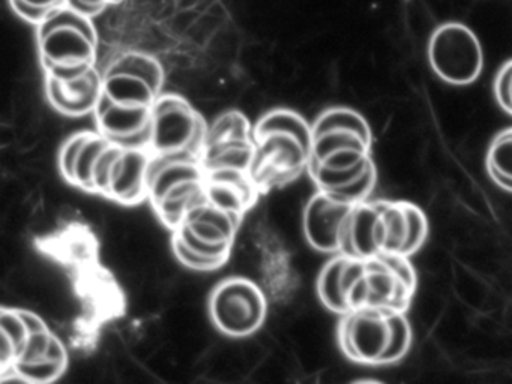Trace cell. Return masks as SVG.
I'll list each match as a JSON object with an SVG mask.
<instances>
[{
	"mask_svg": "<svg viewBox=\"0 0 512 384\" xmlns=\"http://www.w3.org/2000/svg\"><path fill=\"white\" fill-rule=\"evenodd\" d=\"M418 278L410 257L335 254L317 276L320 302L337 315L362 308L409 311Z\"/></svg>",
	"mask_w": 512,
	"mask_h": 384,
	"instance_id": "6da1fadb",
	"label": "cell"
},
{
	"mask_svg": "<svg viewBox=\"0 0 512 384\" xmlns=\"http://www.w3.org/2000/svg\"><path fill=\"white\" fill-rule=\"evenodd\" d=\"M427 237L428 218L418 204L370 198L356 204L340 254L412 258L425 245Z\"/></svg>",
	"mask_w": 512,
	"mask_h": 384,
	"instance_id": "7a4b0ae2",
	"label": "cell"
},
{
	"mask_svg": "<svg viewBox=\"0 0 512 384\" xmlns=\"http://www.w3.org/2000/svg\"><path fill=\"white\" fill-rule=\"evenodd\" d=\"M337 341L350 362L388 366L401 362L413 344V329L406 311L362 308L340 315Z\"/></svg>",
	"mask_w": 512,
	"mask_h": 384,
	"instance_id": "3957f363",
	"label": "cell"
},
{
	"mask_svg": "<svg viewBox=\"0 0 512 384\" xmlns=\"http://www.w3.org/2000/svg\"><path fill=\"white\" fill-rule=\"evenodd\" d=\"M38 60L44 75L73 81L97 68L98 30L94 20L62 6L35 26Z\"/></svg>",
	"mask_w": 512,
	"mask_h": 384,
	"instance_id": "277c9868",
	"label": "cell"
},
{
	"mask_svg": "<svg viewBox=\"0 0 512 384\" xmlns=\"http://www.w3.org/2000/svg\"><path fill=\"white\" fill-rule=\"evenodd\" d=\"M428 63L449 86H470L481 77L484 50L476 33L460 21H446L431 33Z\"/></svg>",
	"mask_w": 512,
	"mask_h": 384,
	"instance_id": "5b68a950",
	"label": "cell"
},
{
	"mask_svg": "<svg viewBox=\"0 0 512 384\" xmlns=\"http://www.w3.org/2000/svg\"><path fill=\"white\" fill-rule=\"evenodd\" d=\"M166 72L157 57L124 51L103 72L104 98L128 108H152L163 93Z\"/></svg>",
	"mask_w": 512,
	"mask_h": 384,
	"instance_id": "8992f818",
	"label": "cell"
},
{
	"mask_svg": "<svg viewBox=\"0 0 512 384\" xmlns=\"http://www.w3.org/2000/svg\"><path fill=\"white\" fill-rule=\"evenodd\" d=\"M209 126L199 110L178 93H161L152 107V153H188L200 159Z\"/></svg>",
	"mask_w": 512,
	"mask_h": 384,
	"instance_id": "52a82bcc",
	"label": "cell"
},
{
	"mask_svg": "<svg viewBox=\"0 0 512 384\" xmlns=\"http://www.w3.org/2000/svg\"><path fill=\"white\" fill-rule=\"evenodd\" d=\"M209 317L229 338H248L265 323L268 299L265 290L251 279H224L209 296Z\"/></svg>",
	"mask_w": 512,
	"mask_h": 384,
	"instance_id": "ba28073f",
	"label": "cell"
},
{
	"mask_svg": "<svg viewBox=\"0 0 512 384\" xmlns=\"http://www.w3.org/2000/svg\"><path fill=\"white\" fill-rule=\"evenodd\" d=\"M254 141L256 153L250 174L260 194L293 182L307 170L311 150L295 135L269 134Z\"/></svg>",
	"mask_w": 512,
	"mask_h": 384,
	"instance_id": "9c48e42d",
	"label": "cell"
},
{
	"mask_svg": "<svg viewBox=\"0 0 512 384\" xmlns=\"http://www.w3.org/2000/svg\"><path fill=\"white\" fill-rule=\"evenodd\" d=\"M356 204L317 189L302 213V230L308 245L322 254H340Z\"/></svg>",
	"mask_w": 512,
	"mask_h": 384,
	"instance_id": "30bf717a",
	"label": "cell"
},
{
	"mask_svg": "<svg viewBox=\"0 0 512 384\" xmlns=\"http://www.w3.org/2000/svg\"><path fill=\"white\" fill-rule=\"evenodd\" d=\"M47 101L58 113L67 117H82L94 113L103 93V72L92 69L73 81H61L44 75Z\"/></svg>",
	"mask_w": 512,
	"mask_h": 384,
	"instance_id": "8fae6325",
	"label": "cell"
},
{
	"mask_svg": "<svg viewBox=\"0 0 512 384\" xmlns=\"http://www.w3.org/2000/svg\"><path fill=\"white\" fill-rule=\"evenodd\" d=\"M151 158V149H124L113 167L107 198L122 206H139L148 200V167Z\"/></svg>",
	"mask_w": 512,
	"mask_h": 384,
	"instance_id": "7c38bea8",
	"label": "cell"
},
{
	"mask_svg": "<svg viewBox=\"0 0 512 384\" xmlns=\"http://www.w3.org/2000/svg\"><path fill=\"white\" fill-rule=\"evenodd\" d=\"M269 134L295 135L305 147L311 150L313 146V128L304 116L289 108H274L266 111L253 125V137H265Z\"/></svg>",
	"mask_w": 512,
	"mask_h": 384,
	"instance_id": "4fadbf2b",
	"label": "cell"
},
{
	"mask_svg": "<svg viewBox=\"0 0 512 384\" xmlns=\"http://www.w3.org/2000/svg\"><path fill=\"white\" fill-rule=\"evenodd\" d=\"M485 167L490 179L500 189L512 194V126L497 132L490 141Z\"/></svg>",
	"mask_w": 512,
	"mask_h": 384,
	"instance_id": "5bb4252c",
	"label": "cell"
},
{
	"mask_svg": "<svg viewBox=\"0 0 512 384\" xmlns=\"http://www.w3.org/2000/svg\"><path fill=\"white\" fill-rule=\"evenodd\" d=\"M110 143H112V141L104 137L101 132L91 131L85 146H83L82 152H80L79 159H77L74 186L82 189L83 192H88V194H97L94 185L95 164H97L101 153L109 147Z\"/></svg>",
	"mask_w": 512,
	"mask_h": 384,
	"instance_id": "9a60e30c",
	"label": "cell"
},
{
	"mask_svg": "<svg viewBox=\"0 0 512 384\" xmlns=\"http://www.w3.org/2000/svg\"><path fill=\"white\" fill-rule=\"evenodd\" d=\"M253 137V125L242 111L229 110L221 113L209 126L206 144L226 140H250Z\"/></svg>",
	"mask_w": 512,
	"mask_h": 384,
	"instance_id": "2e32d148",
	"label": "cell"
},
{
	"mask_svg": "<svg viewBox=\"0 0 512 384\" xmlns=\"http://www.w3.org/2000/svg\"><path fill=\"white\" fill-rule=\"evenodd\" d=\"M206 194H208L209 203L226 212L239 213V215H245V212L256 203L236 186L217 182V180H206Z\"/></svg>",
	"mask_w": 512,
	"mask_h": 384,
	"instance_id": "e0dca14e",
	"label": "cell"
},
{
	"mask_svg": "<svg viewBox=\"0 0 512 384\" xmlns=\"http://www.w3.org/2000/svg\"><path fill=\"white\" fill-rule=\"evenodd\" d=\"M170 246H172L173 254L178 258L179 263L182 266L188 267V269L196 270V272H212V270L220 269L224 264L229 261L226 257H206V255L199 254V252L193 251L178 234L172 231V240H170Z\"/></svg>",
	"mask_w": 512,
	"mask_h": 384,
	"instance_id": "ac0fdd59",
	"label": "cell"
},
{
	"mask_svg": "<svg viewBox=\"0 0 512 384\" xmlns=\"http://www.w3.org/2000/svg\"><path fill=\"white\" fill-rule=\"evenodd\" d=\"M89 134H91V131L76 132V134L70 135L59 149V173H61L62 179L70 185H74L77 159H79L80 152H82Z\"/></svg>",
	"mask_w": 512,
	"mask_h": 384,
	"instance_id": "d6986e66",
	"label": "cell"
},
{
	"mask_svg": "<svg viewBox=\"0 0 512 384\" xmlns=\"http://www.w3.org/2000/svg\"><path fill=\"white\" fill-rule=\"evenodd\" d=\"M17 17L32 26H38L47 15L68 5V0H8Z\"/></svg>",
	"mask_w": 512,
	"mask_h": 384,
	"instance_id": "ffe728a7",
	"label": "cell"
},
{
	"mask_svg": "<svg viewBox=\"0 0 512 384\" xmlns=\"http://www.w3.org/2000/svg\"><path fill=\"white\" fill-rule=\"evenodd\" d=\"M25 378L26 383H53L67 371V363L44 359L34 363H16L13 365Z\"/></svg>",
	"mask_w": 512,
	"mask_h": 384,
	"instance_id": "44dd1931",
	"label": "cell"
},
{
	"mask_svg": "<svg viewBox=\"0 0 512 384\" xmlns=\"http://www.w3.org/2000/svg\"><path fill=\"white\" fill-rule=\"evenodd\" d=\"M124 152V147L116 143H110L109 147L101 153L94 168L95 192L107 198L110 191V182H112L113 167L119 156Z\"/></svg>",
	"mask_w": 512,
	"mask_h": 384,
	"instance_id": "7402d4cb",
	"label": "cell"
},
{
	"mask_svg": "<svg viewBox=\"0 0 512 384\" xmlns=\"http://www.w3.org/2000/svg\"><path fill=\"white\" fill-rule=\"evenodd\" d=\"M0 327H2V333H5L16 345L17 357H19L20 351L25 347L31 333H29L28 327L23 323L22 317H20L16 308H7V306L2 308V311H0Z\"/></svg>",
	"mask_w": 512,
	"mask_h": 384,
	"instance_id": "603a6c76",
	"label": "cell"
},
{
	"mask_svg": "<svg viewBox=\"0 0 512 384\" xmlns=\"http://www.w3.org/2000/svg\"><path fill=\"white\" fill-rule=\"evenodd\" d=\"M493 92L499 107L512 116V59L506 60L497 71Z\"/></svg>",
	"mask_w": 512,
	"mask_h": 384,
	"instance_id": "cb8c5ba5",
	"label": "cell"
},
{
	"mask_svg": "<svg viewBox=\"0 0 512 384\" xmlns=\"http://www.w3.org/2000/svg\"><path fill=\"white\" fill-rule=\"evenodd\" d=\"M52 330H43V332H35L29 335L25 347L20 351L16 363H34L46 359L47 348H49L50 338H52ZM14 363V365H16Z\"/></svg>",
	"mask_w": 512,
	"mask_h": 384,
	"instance_id": "d4e9b609",
	"label": "cell"
},
{
	"mask_svg": "<svg viewBox=\"0 0 512 384\" xmlns=\"http://www.w3.org/2000/svg\"><path fill=\"white\" fill-rule=\"evenodd\" d=\"M173 233L178 234L193 251L199 252V254L206 255V257H230L233 246L227 245H212V243L205 242V240L199 239L190 228L181 225L176 228Z\"/></svg>",
	"mask_w": 512,
	"mask_h": 384,
	"instance_id": "484cf974",
	"label": "cell"
},
{
	"mask_svg": "<svg viewBox=\"0 0 512 384\" xmlns=\"http://www.w3.org/2000/svg\"><path fill=\"white\" fill-rule=\"evenodd\" d=\"M122 2L124 0H68V6L77 9L82 14L88 15V17L94 18L103 14L110 6H116Z\"/></svg>",
	"mask_w": 512,
	"mask_h": 384,
	"instance_id": "4316f807",
	"label": "cell"
},
{
	"mask_svg": "<svg viewBox=\"0 0 512 384\" xmlns=\"http://www.w3.org/2000/svg\"><path fill=\"white\" fill-rule=\"evenodd\" d=\"M17 312H19L20 317H22L23 323L28 327L29 333L35 332H43V330H49L50 327L47 326L46 321L34 311H28V309L16 308Z\"/></svg>",
	"mask_w": 512,
	"mask_h": 384,
	"instance_id": "83f0119b",
	"label": "cell"
}]
</instances>
